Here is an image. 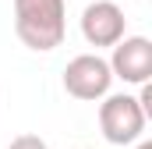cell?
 Here are the masks:
<instances>
[{
	"label": "cell",
	"mask_w": 152,
	"mask_h": 149,
	"mask_svg": "<svg viewBox=\"0 0 152 149\" xmlns=\"http://www.w3.org/2000/svg\"><path fill=\"white\" fill-rule=\"evenodd\" d=\"M81 36L88 46H110L113 50L120 39L127 36V18H124V7L113 0H92L85 11H81Z\"/></svg>",
	"instance_id": "277c9868"
},
{
	"label": "cell",
	"mask_w": 152,
	"mask_h": 149,
	"mask_svg": "<svg viewBox=\"0 0 152 149\" xmlns=\"http://www.w3.org/2000/svg\"><path fill=\"white\" fill-rule=\"evenodd\" d=\"M14 32L36 53L57 50L67 36V4L64 0H14Z\"/></svg>",
	"instance_id": "6da1fadb"
},
{
	"label": "cell",
	"mask_w": 152,
	"mask_h": 149,
	"mask_svg": "<svg viewBox=\"0 0 152 149\" xmlns=\"http://www.w3.org/2000/svg\"><path fill=\"white\" fill-rule=\"evenodd\" d=\"M110 85H113V74L106 57L99 53H78L64 68V89L81 103H99L103 96H110Z\"/></svg>",
	"instance_id": "3957f363"
},
{
	"label": "cell",
	"mask_w": 152,
	"mask_h": 149,
	"mask_svg": "<svg viewBox=\"0 0 152 149\" xmlns=\"http://www.w3.org/2000/svg\"><path fill=\"white\" fill-rule=\"evenodd\" d=\"M134 149H152V142H149V139H138V146H134Z\"/></svg>",
	"instance_id": "52a82bcc"
},
{
	"label": "cell",
	"mask_w": 152,
	"mask_h": 149,
	"mask_svg": "<svg viewBox=\"0 0 152 149\" xmlns=\"http://www.w3.org/2000/svg\"><path fill=\"white\" fill-rule=\"evenodd\" d=\"M145 124L149 117L142 110L138 96L110 92L99 100V131L110 146H134L138 139H145Z\"/></svg>",
	"instance_id": "7a4b0ae2"
},
{
	"label": "cell",
	"mask_w": 152,
	"mask_h": 149,
	"mask_svg": "<svg viewBox=\"0 0 152 149\" xmlns=\"http://www.w3.org/2000/svg\"><path fill=\"white\" fill-rule=\"evenodd\" d=\"M7 149H50L39 135H18V139H11V146Z\"/></svg>",
	"instance_id": "8992f818"
},
{
	"label": "cell",
	"mask_w": 152,
	"mask_h": 149,
	"mask_svg": "<svg viewBox=\"0 0 152 149\" xmlns=\"http://www.w3.org/2000/svg\"><path fill=\"white\" fill-rule=\"evenodd\" d=\"M110 74L124 85H149L152 78V43L145 36H124L110 53Z\"/></svg>",
	"instance_id": "5b68a950"
}]
</instances>
